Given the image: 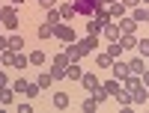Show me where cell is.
<instances>
[{
    "mask_svg": "<svg viewBox=\"0 0 149 113\" xmlns=\"http://www.w3.org/2000/svg\"><path fill=\"white\" fill-rule=\"evenodd\" d=\"M0 24L9 30V33H15L18 30V6H0Z\"/></svg>",
    "mask_w": 149,
    "mask_h": 113,
    "instance_id": "1",
    "label": "cell"
},
{
    "mask_svg": "<svg viewBox=\"0 0 149 113\" xmlns=\"http://www.w3.org/2000/svg\"><path fill=\"white\" fill-rule=\"evenodd\" d=\"M69 57H66V51H60V54H54V60H51V69H48V71H51V78L54 80H60V78H66V66H69Z\"/></svg>",
    "mask_w": 149,
    "mask_h": 113,
    "instance_id": "2",
    "label": "cell"
},
{
    "mask_svg": "<svg viewBox=\"0 0 149 113\" xmlns=\"http://www.w3.org/2000/svg\"><path fill=\"white\" fill-rule=\"evenodd\" d=\"M51 39H60V42H78V33H74V27H72V24L69 21H60L57 24V27H54V36H51Z\"/></svg>",
    "mask_w": 149,
    "mask_h": 113,
    "instance_id": "3",
    "label": "cell"
},
{
    "mask_svg": "<svg viewBox=\"0 0 149 113\" xmlns=\"http://www.w3.org/2000/svg\"><path fill=\"white\" fill-rule=\"evenodd\" d=\"M12 92H21V95H27V98H36L42 89H39V83H30V80H24V78H18L15 83H12Z\"/></svg>",
    "mask_w": 149,
    "mask_h": 113,
    "instance_id": "4",
    "label": "cell"
},
{
    "mask_svg": "<svg viewBox=\"0 0 149 113\" xmlns=\"http://www.w3.org/2000/svg\"><path fill=\"white\" fill-rule=\"evenodd\" d=\"M72 3H74V12H78V15H86V18H90L93 12L102 6L98 0H72Z\"/></svg>",
    "mask_w": 149,
    "mask_h": 113,
    "instance_id": "5",
    "label": "cell"
},
{
    "mask_svg": "<svg viewBox=\"0 0 149 113\" xmlns=\"http://www.w3.org/2000/svg\"><path fill=\"white\" fill-rule=\"evenodd\" d=\"M110 71H113V78H116V80H125L128 74H131V71H128V62H122V57L110 62Z\"/></svg>",
    "mask_w": 149,
    "mask_h": 113,
    "instance_id": "6",
    "label": "cell"
},
{
    "mask_svg": "<svg viewBox=\"0 0 149 113\" xmlns=\"http://www.w3.org/2000/svg\"><path fill=\"white\" fill-rule=\"evenodd\" d=\"M66 57H69L72 62H81V60L86 57V51H84L78 42H69V45H66Z\"/></svg>",
    "mask_w": 149,
    "mask_h": 113,
    "instance_id": "7",
    "label": "cell"
},
{
    "mask_svg": "<svg viewBox=\"0 0 149 113\" xmlns=\"http://www.w3.org/2000/svg\"><path fill=\"white\" fill-rule=\"evenodd\" d=\"M102 36H104L107 42H116L119 36H122V33H119V24H116V21H107V24H104V30H102Z\"/></svg>",
    "mask_w": 149,
    "mask_h": 113,
    "instance_id": "8",
    "label": "cell"
},
{
    "mask_svg": "<svg viewBox=\"0 0 149 113\" xmlns=\"http://www.w3.org/2000/svg\"><path fill=\"white\" fill-rule=\"evenodd\" d=\"M116 24H119V33H122V36H125V33H137V27H140L134 18H125V15H122Z\"/></svg>",
    "mask_w": 149,
    "mask_h": 113,
    "instance_id": "9",
    "label": "cell"
},
{
    "mask_svg": "<svg viewBox=\"0 0 149 113\" xmlns=\"http://www.w3.org/2000/svg\"><path fill=\"white\" fill-rule=\"evenodd\" d=\"M107 15H110V21H119L122 15H125V6H122L119 0H113V3L107 6Z\"/></svg>",
    "mask_w": 149,
    "mask_h": 113,
    "instance_id": "10",
    "label": "cell"
},
{
    "mask_svg": "<svg viewBox=\"0 0 149 113\" xmlns=\"http://www.w3.org/2000/svg\"><path fill=\"white\" fill-rule=\"evenodd\" d=\"M102 30H104V24H102V21H95L93 15L86 18V36H102Z\"/></svg>",
    "mask_w": 149,
    "mask_h": 113,
    "instance_id": "11",
    "label": "cell"
},
{
    "mask_svg": "<svg viewBox=\"0 0 149 113\" xmlns=\"http://www.w3.org/2000/svg\"><path fill=\"white\" fill-rule=\"evenodd\" d=\"M60 9V18H63V21H72L74 15H78V12H74V3H72V0H66V3L63 6H57Z\"/></svg>",
    "mask_w": 149,
    "mask_h": 113,
    "instance_id": "12",
    "label": "cell"
},
{
    "mask_svg": "<svg viewBox=\"0 0 149 113\" xmlns=\"http://www.w3.org/2000/svg\"><path fill=\"white\" fill-rule=\"evenodd\" d=\"M69 101H72L69 92H54V98H51V104H54L57 110H66V107H69Z\"/></svg>",
    "mask_w": 149,
    "mask_h": 113,
    "instance_id": "13",
    "label": "cell"
},
{
    "mask_svg": "<svg viewBox=\"0 0 149 113\" xmlns=\"http://www.w3.org/2000/svg\"><path fill=\"white\" fill-rule=\"evenodd\" d=\"M119 45L125 48V51H134V48H137V33H125V36H119Z\"/></svg>",
    "mask_w": 149,
    "mask_h": 113,
    "instance_id": "14",
    "label": "cell"
},
{
    "mask_svg": "<svg viewBox=\"0 0 149 113\" xmlns=\"http://www.w3.org/2000/svg\"><path fill=\"white\" fill-rule=\"evenodd\" d=\"M78 45L84 48V51H86V54H93V51H95V48H98V36H84V39H81Z\"/></svg>",
    "mask_w": 149,
    "mask_h": 113,
    "instance_id": "15",
    "label": "cell"
},
{
    "mask_svg": "<svg viewBox=\"0 0 149 113\" xmlns=\"http://www.w3.org/2000/svg\"><path fill=\"white\" fill-rule=\"evenodd\" d=\"M81 83H84V89H90V92H93L95 86H98V78H95L93 71H84V74H81Z\"/></svg>",
    "mask_w": 149,
    "mask_h": 113,
    "instance_id": "16",
    "label": "cell"
},
{
    "mask_svg": "<svg viewBox=\"0 0 149 113\" xmlns=\"http://www.w3.org/2000/svg\"><path fill=\"white\" fill-rule=\"evenodd\" d=\"M146 66H149V62H146V60H143V57L137 54V57H134V60L128 62V71H131V74H140V71H143Z\"/></svg>",
    "mask_w": 149,
    "mask_h": 113,
    "instance_id": "17",
    "label": "cell"
},
{
    "mask_svg": "<svg viewBox=\"0 0 149 113\" xmlns=\"http://www.w3.org/2000/svg\"><path fill=\"white\" fill-rule=\"evenodd\" d=\"M27 60H30V66H45V62H48L45 51H39V48H36V51H30V54H27Z\"/></svg>",
    "mask_w": 149,
    "mask_h": 113,
    "instance_id": "18",
    "label": "cell"
},
{
    "mask_svg": "<svg viewBox=\"0 0 149 113\" xmlns=\"http://www.w3.org/2000/svg\"><path fill=\"white\" fill-rule=\"evenodd\" d=\"M134 21H137V24H149V6H137V9H134V15H131Z\"/></svg>",
    "mask_w": 149,
    "mask_h": 113,
    "instance_id": "19",
    "label": "cell"
},
{
    "mask_svg": "<svg viewBox=\"0 0 149 113\" xmlns=\"http://www.w3.org/2000/svg\"><path fill=\"white\" fill-rule=\"evenodd\" d=\"M36 36H39L42 42H48V39H51V36H54V27H51V24H48V21H42V24H39V30H36Z\"/></svg>",
    "mask_w": 149,
    "mask_h": 113,
    "instance_id": "20",
    "label": "cell"
},
{
    "mask_svg": "<svg viewBox=\"0 0 149 113\" xmlns=\"http://www.w3.org/2000/svg\"><path fill=\"white\" fill-rule=\"evenodd\" d=\"M110 62H113V57H110L107 51L95 54V69H110Z\"/></svg>",
    "mask_w": 149,
    "mask_h": 113,
    "instance_id": "21",
    "label": "cell"
},
{
    "mask_svg": "<svg viewBox=\"0 0 149 113\" xmlns=\"http://www.w3.org/2000/svg\"><path fill=\"white\" fill-rule=\"evenodd\" d=\"M81 74H84V71H81L78 62H69V66H66V78H69V80H81Z\"/></svg>",
    "mask_w": 149,
    "mask_h": 113,
    "instance_id": "22",
    "label": "cell"
},
{
    "mask_svg": "<svg viewBox=\"0 0 149 113\" xmlns=\"http://www.w3.org/2000/svg\"><path fill=\"white\" fill-rule=\"evenodd\" d=\"M107 54H110V57H113V60H119L122 54H125V48H122V45H119V39H116V42H107Z\"/></svg>",
    "mask_w": 149,
    "mask_h": 113,
    "instance_id": "23",
    "label": "cell"
},
{
    "mask_svg": "<svg viewBox=\"0 0 149 113\" xmlns=\"http://www.w3.org/2000/svg\"><path fill=\"white\" fill-rule=\"evenodd\" d=\"M146 89H143V86H137V89H131V104H146Z\"/></svg>",
    "mask_w": 149,
    "mask_h": 113,
    "instance_id": "24",
    "label": "cell"
},
{
    "mask_svg": "<svg viewBox=\"0 0 149 113\" xmlns=\"http://www.w3.org/2000/svg\"><path fill=\"white\" fill-rule=\"evenodd\" d=\"M12 66H15V69H27V66H30V60H27V54H21V51H15V57H12Z\"/></svg>",
    "mask_w": 149,
    "mask_h": 113,
    "instance_id": "25",
    "label": "cell"
},
{
    "mask_svg": "<svg viewBox=\"0 0 149 113\" xmlns=\"http://www.w3.org/2000/svg\"><path fill=\"white\" fill-rule=\"evenodd\" d=\"M102 86H104V89H107V95L113 98V95H116V92L122 89V80H116V78H113V80H107V83H102Z\"/></svg>",
    "mask_w": 149,
    "mask_h": 113,
    "instance_id": "26",
    "label": "cell"
},
{
    "mask_svg": "<svg viewBox=\"0 0 149 113\" xmlns=\"http://www.w3.org/2000/svg\"><path fill=\"white\" fill-rule=\"evenodd\" d=\"M36 83H39V89H51V83H54L51 71H42V74H39V80H36Z\"/></svg>",
    "mask_w": 149,
    "mask_h": 113,
    "instance_id": "27",
    "label": "cell"
},
{
    "mask_svg": "<svg viewBox=\"0 0 149 113\" xmlns=\"http://www.w3.org/2000/svg\"><path fill=\"white\" fill-rule=\"evenodd\" d=\"M113 98H116V101H119V104H122V107H128V104H131V92H128V89H125V86H122V89H119V92H116V95H113Z\"/></svg>",
    "mask_w": 149,
    "mask_h": 113,
    "instance_id": "28",
    "label": "cell"
},
{
    "mask_svg": "<svg viewBox=\"0 0 149 113\" xmlns=\"http://www.w3.org/2000/svg\"><path fill=\"white\" fill-rule=\"evenodd\" d=\"M143 60H149V39H137V48H134Z\"/></svg>",
    "mask_w": 149,
    "mask_h": 113,
    "instance_id": "29",
    "label": "cell"
},
{
    "mask_svg": "<svg viewBox=\"0 0 149 113\" xmlns=\"http://www.w3.org/2000/svg\"><path fill=\"white\" fill-rule=\"evenodd\" d=\"M9 48H12V51H24V39H21L18 33H12V36H9Z\"/></svg>",
    "mask_w": 149,
    "mask_h": 113,
    "instance_id": "30",
    "label": "cell"
},
{
    "mask_svg": "<svg viewBox=\"0 0 149 113\" xmlns=\"http://www.w3.org/2000/svg\"><path fill=\"white\" fill-rule=\"evenodd\" d=\"M90 95L95 98V101H98V104H102V101H104V98H110V95H107V89H104V86H102V83H98V86H95V89H93Z\"/></svg>",
    "mask_w": 149,
    "mask_h": 113,
    "instance_id": "31",
    "label": "cell"
},
{
    "mask_svg": "<svg viewBox=\"0 0 149 113\" xmlns=\"http://www.w3.org/2000/svg\"><path fill=\"white\" fill-rule=\"evenodd\" d=\"M45 21L51 24V27H57V24L63 21V18H60V9H48V18H45Z\"/></svg>",
    "mask_w": 149,
    "mask_h": 113,
    "instance_id": "32",
    "label": "cell"
},
{
    "mask_svg": "<svg viewBox=\"0 0 149 113\" xmlns=\"http://www.w3.org/2000/svg\"><path fill=\"white\" fill-rule=\"evenodd\" d=\"M9 104H12V89L3 86V89H0V107H9Z\"/></svg>",
    "mask_w": 149,
    "mask_h": 113,
    "instance_id": "33",
    "label": "cell"
},
{
    "mask_svg": "<svg viewBox=\"0 0 149 113\" xmlns=\"http://www.w3.org/2000/svg\"><path fill=\"white\" fill-rule=\"evenodd\" d=\"M95 107H98V101H95V98L90 95V98L84 101V110H86V113H95Z\"/></svg>",
    "mask_w": 149,
    "mask_h": 113,
    "instance_id": "34",
    "label": "cell"
},
{
    "mask_svg": "<svg viewBox=\"0 0 149 113\" xmlns=\"http://www.w3.org/2000/svg\"><path fill=\"white\" fill-rule=\"evenodd\" d=\"M39 6L48 12V9H57V0H39Z\"/></svg>",
    "mask_w": 149,
    "mask_h": 113,
    "instance_id": "35",
    "label": "cell"
},
{
    "mask_svg": "<svg viewBox=\"0 0 149 113\" xmlns=\"http://www.w3.org/2000/svg\"><path fill=\"white\" fill-rule=\"evenodd\" d=\"M119 3L125 6V9H137V6H140V0H119Z\"/></svg>",
    "mask_w": 149,
    "mask_h": 113,
    "instance_id": "36",
    "label": "cell"
},
{
    "mask_svg": "<svg viewBox=\"0 0 149 113\" xmlns=\"http://www.w3.org/2000/svg\"><path fill=\"white\" fill-rule=\"evenodd\" d=\"M6 48H9V36L0 33V51H6Z\"/></svg>",
    "mask_w": 149,
    "mask_h": 113,
    "instance_id": "37",
    "label": "cell"
},
{
    "mask_svg": "<svg viewBox=\"0 0 149 113\" xmlns=\"http://www.w3.org/2000/svg\"><path fill=\"white\" fill-rule=\"evenodd\" d=\"M3 86H9V78H6V71H0V89Z\"/></svg>",
    "mask_w": 149,
    "mask_h": 113,
    "instance_id": "38",
    "label": "cell"
},
{
    "mask_svg": "<svg viewBox=\"0 0 149 113\" xmlns=\"http://www.w3.org/2000/svg\"><path fill=\"white\" fill-rule=\"evenodd\" d=\"M98 3H102V6H110V3H113V0H98Z\"/></svg>",
    "mask_w": 149,
    "mask_h": 113,
    "instance_id": "39",
    "label": "cell"
},
{
    "mask_svg": "<svg viewBox=\"0 0 149 113\" xmlns=\"http://www.w3.org/2000/svg\"><path fill=\"white\" fill-rule=\"evenodd\" d=\"M21 3H24V0H12V6H21Z\"/></svg>",
    "mask_w": 149,
    "mask_h": 113,
    "instance_id": "40",
    "label": "cell"
},
{
    "mask_svg": "<svg viewBox=\"0 0 149 113\" xmlns=\"http://www.w3.org/2000/svg\"><path fill=\"white\" fill-rule=\"evenodd\" d=\"M140 3H143V6H149V0H140Z\"/></svg>",
    "mask_w": 149,
    "mask_h": 113,
    "instance_id": "41",
    "label": "cell"
},
{
    "mask_svg": "<svg viewBox=\"0 0 149 113\" xmlns=\"http://www.w3.org/2000/svg\"><path fill=\"white\" fill-rule=\"evenodd\" d=\"M0 66H3V60H0Z\"/></svg>",
    "mask_w": 149,
    "mask_h": 113,
    "instance_id": "42",
    "label": "cell"
},
{
    "mask_svg": "<svg viewBox=\"0 0 149 113\" xmlns=\"http://www.w3.org/2000/svg\"><path fill=\"white\" fill-rule=\"evenodd\" d=\"M0 6H3V3H0Z\"/></svg>",
    "mask_w": 149,
    "mask_h": 113,
    "instance_id": "43",
    "label": "cell"
}]
</instances>
